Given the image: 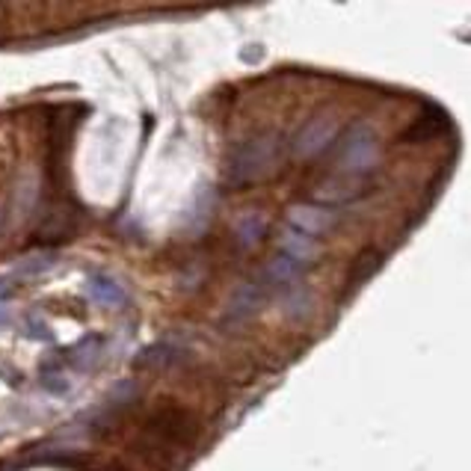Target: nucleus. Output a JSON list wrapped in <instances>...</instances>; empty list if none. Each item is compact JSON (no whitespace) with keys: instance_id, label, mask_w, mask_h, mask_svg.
<instances>
[{"instance_id":"nucleus-13","label":"nucleus","mask_w":471,"mask_h":471,"mask_svg":"<svg viewBox=\"0 0 471 471\" xmlns=\"http://www.w3.org/2000/svg\"><path fill=\"white\" fill-rule=\"evenodd\" d=\"M176 359L178 356L169 344H152V347H145L140 356H136V368H164V365L176 362Z\"/></svg>"},{"instance_id":"nucleus-14","label":"nucleus","mask_w":471,"mask_h":471,"mask_svg":"<svg viewBox=\"0 0 471 471\" xmlns=\"http://www.w3.org/2000/svg\"><path fill=\"white\" fill-rule=\"evenodd\" d=\"M59 258L54 252H42V255H30V258H24V262L16 267V276H39V273H48V270H54L57 267Z\"/></svg>"},{"instance_id":"nucleus-3","label":"nucleus","mask_w":471,"mask_h":471,"mask_svg":"<svg viewBox=\"0 0 471 471\" xmlns=\"http://www.w3.org/2000/svg\"><path fill=\"white\" fill-rule=\"evenodd\" d=\"M338 136V122L336 116H315L312 122H305V125L296 131V136L291 140V148H294V157L300 160H308V157H317L320 152H326V148L336 143Z\"/></svg>"},{"instance_id":"nucleus-9","label":"nucleus","mask_w":471,"mask_h":471,"mask_svg":"<svg viewBox=\"0 0 471 471\" xmlns=\"http://www.w3.org/2000/svg\"><path fill=\"white\" fill-rule=\"evenodd\" d=\"M303 264L300 262H294V258L288 255H276V258H270V264L264 267L262 273V279H267V284H288L294 279H300L303 276Z\"/></svg>"},{"instance_id":"nucleus-18","label":"nucleus","mask_w":471,"mask_h":471,"mask_svg":"<svg viewBox=\"0 0 471 471\" xmlns=\"http://www.w3.org/2000/svg\"><path fill=\"white\" fill-rule=\"evenodd\" d=\"M9 324H12V312H9L6 305H0V329L9 326Z\"/></svg>"},{"instance_id":"nucleus-17","label":"nucleus","mask_w":471,"mask_h":471,"mask_svg":"<svg viewBox=\"0 0 471 471\" xmlns=\"http://www.w3.org/2000/svg\"><path fill=\"white\" fill-rule=\"evenodd\" d=\"M45 386H48V389H51V391H57V394H63V391L69 389V386H66V382H63V380H57V377H51V380H45Z\"/></svg>"},{"instance_id":"nucleus-19","label":"nucleus","mask_w":471,"mask_h":471,"mask_svg":"<svg viewBox=\"0 0 471 471\" xmlns=\"http://www.w3.org/2000/svg\"><path fill=\"white\" fill-rule=\"evenodd\" d=\"M264 51H262V48H255V51H246L243 54V59H258V57H262Z\"/></svg>"},{"instance_id":"nucleus-5","label":"nucleus","mask_w":471,"mask_h":471,"mask_svg":"<svg viewBox=\"0 0 471 471\" xmlns=\"http://www.w3.org/2000/svg\"><path fill=\"white\" fill-rule=\"evenodd\" d=\"M264 303H267L264 284L241 282L238 288H234V294L229 296V303H226V320H229V324H243V320H250V317H255L258 312H262Z\"/></svg>"},{"instance_id":"nucleus-16","label":"nucleus","mask_w":471,"mask_h":471,"mask_svg":"<svg viewBox=\"0 0 471 471\" xmlns=\"http://www.w3.org/2000/svg\"><path fill=\"white\" fill-rule=\"evenodd\" d=\"M12 294H16V282H12V279H0V305H4Z\"/></svg>"},{"instance_id":"nucleus-6","label":"nucleus","mask_w":471,"mask_h":471,"mask_svg":"<svg viewBox=\"0 0 471 471\" xmlns=\"http://www.w3.org/2000/svg\"><path fill=\"white\" fill-rule=\"evenodd\" d=\"M86 294H90L92 303L107 305V308H122L128 303V291L122 288L116 279L104 276V273H92L90 282H86Z\"/></svg>"},{"instance_id":"nucleus-12","label":"nucleus","mask_w":471,"mask_h":471,"mask_svg":"<svg viewBox=\"0 0 471 471\" xmlns=\"http://www.w3.org/2000/svg\"><path fill=\"white\" fill-rule=\"evenodd\" d=\"M98 350H102V338H98V336H86V338H80L69 350V362L74 368L83 370V368H90L95 359H98Z\"/></svg>"},{"instance_id":"nucleus-11","label":"nucleus","mask_w":471,"mask_h":471,"mask_svg":"<svg viewBox=\"0 0 471 471\" xmlns=\"http://www.w3.org/2000/svg\"><path fill=\"white\" fill-rule=\"evenodd\" d=\"M264 231H267V219L258 214V210H250V214H243L238 219V243L243 246V250H250V246L262 241Z\"/></svg>"},{"instance_id":"nucleus-1","label":"nucleus","mask_w":471,"mask_h":471,"mask_svg":"<svg viewBox=\"0 0 471 471\" xmlns=\"http://www.w3.org/2000/svg\"><path fill=\"white\" fill-rule=\"evenodd\" d=\"M282 136L276 134H262L246 140L243 145L234 148L229 157V184L231 187H250V184L273 176L282 160Z\"/></svg>"},{"instance_id":"nucleus-8","label":"nucleus","mask_w":471,"mask_h":471,"mask_svg":"<svg viewBox=\"0 0 471 471\" xmlns=\"http://www.w3.org/2000/svg\"><path fill=\"white\" fill-rule=\"evenodd\" d=\"M356 196H359L356 181H324V184H320V187L315 190L312 202H315V205H324V208H332V210H336L338 205L353 202Z\"/></svg>"},{"instance_id":"nucleus-15","label":"nucleus","mask_w":471,"mask_h":471,"mask_svg":"<svg viewBox=\"0 0 471 471\" xmlns=\"http://www.w3.org/2000/svg\"><path fill=\"white\" fill-rule=\"evenodd\" d=\"M24 336L33 338V341H51V332H48L45 320L42 317H27V326H24Z\"/></svg>"},{"instance_id":"nucleus-7","label":"nucleus","mask_w":471,"mask_h":471,"mask_svg":"<svg viewBox=\"0 0 471 471\" xmlns=\"http://www.w3.org/2000/svg\"><path fill=\"white\" fill-rule=\"evenodd\" d=\"M279 246H282V255L294 258V262H300L303 267L312 264L315 258L320 255V243H317L315 238H308V234L294 231V229H288V231L282 234Z\"/></svg>"},{"instance_id":"nucleus-4","label":"nucleus","mask_w":471,"mask_h":471,"mask_svg":"<svg viewBox=\"0 0 471 471\" xmlns=\"http://www.w3.org/2000/svg\"><path fill=\"white\" fill-rule=\"evenodd\" d=\"M288 226L300 234H308V238H320L329 229L338 226V214L332 208L315 205V202H300L288 208Z\"/></svg>"},{"instance_id":"nucleus-2","label":"nucleus","mask_w":471,"mask_h":471,"mask_svg":"<svg viewBox=\"0 0 471 471\" xmlns=\"http://www.w3.org/2000/svg\"><path fill=\"white\" fill-rule=\"evenodd\" d=\"M336 157H338V169L347 176H368L370 169L377 166L380 160V140L377 134L368 125H353L341 140L336 143Z\"/></svg>"},{"instance_id":"nucleus-10","label":"nucleus","mask_w":471,"mask_h":471,"mask_svg":"<svg viewBox=\"0 0 471 471\" xmlns=\"http://www.w3.org/2000/svg\"><path fill=\"white\" fill-rule=\"evenodd\" d=\"M382 258H386V255H382L380 250H368V252L359 255L356 264H353V270H350V276H347V294H353L356 288H362V284L380 270Z\"/></svg>"}]
</instances>
